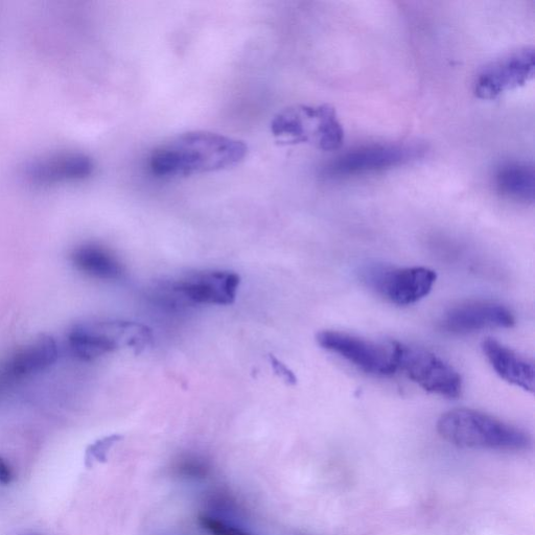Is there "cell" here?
<instances>
[{"label": "cell", "mask_w": 535, "mask_h": 535, "mask_svg": "<svg viewBox=\"0 0 535 535\" xmlns=\"http://www.w3.org/2000/svg\"><path fill=\"white\" fill-rule=\"evenodd\" d=\"M247 154L248 147L238 139L193 131L156 148L149 166L151 172L161 178L191 176L236 167Z\"/></svg>", "instance_id": "obj_1"}, {"label": "cell", "mask_w": 535, "mask_h": 535, "mask_svg": "<svg viewBox=\"0 0 535 535\" xmlns=\"http://www.w3.org/2000/svg\"><path fill=\"white\" fill-rule=\"evenodd\" d=\"M437 431L448 443L461 448L523 451L531 446L525 431L473 409H454L441 415Z\"/></svg>", "instance_id": "obj_2"}, {"label": "cell", "mask_w": 535, "mask_h": 535, "mask_svg": "<svg viewBox=\"0 0 535 535\" xmlns=\"http://www.w3.org/2000/svg\"><path fill=\"white\" fill-rule=\"evenodd\" d=\"M241 278L229 271L197 272L160 288V300L173 307L229 306L234 304Z\"/></svg>", "instance_id": "obj_6"}, {"label": "cell", "mask_w": 535, "mask_h": 535, "mask_svg": "<svg viewBox=\"0 0 535 535\" xmlns=\"http://www.w3.org/2000/svg\"><path fill=\"white\" fill-rule=\"evenodd\" d=\"M14 480V473L7 461L0 456V484L9 485Z\"/></svg>", "instance_id": "obj_21"}, {"label": "cell", "mask_w": 535, "mask_h": 535, "mask_svg": "<svg viewBox=\"0 0 535 535\" xmlns=\"http://www.w3.org/2000/svg\"><path fill=\"white\" fill-rule=\"evenodd\" d=\"M482 350L487 361L501 379L525 391L534 392L533 362L492 338L483 341Z\"/></svg>", "instance_id": "obj_14"}, {"label": "cell", "mask_w": 535, "mask_h": 535, "mask_svg": "<svg viewBox=\"0 0 535 535\" xmlns=\"http://www.w3.org/2000/svg\"><path fill=\"white\" fill-rule=\"evenodd\" d=\"M513 312L494 301L472 300L451 308L440 320V328L455 335L513 328Z\"/></svg>", "instance_id": "obj_11"}, {"label": "cell", "mask_w": 535, "mask_h": 535, "mask_svg": "<svg viewBox=\"0 0 535 535\" xmlns=\"http://www.w3.org/2000/svg\"><path fill=\"white\" fill-rule=\"evenodd\" d=\"M398 367L424 390L448 399H458L462 379L458 371L443 358L420 346L395 342Z\"/></svg>", "instance_id": "obj_8"}, {"label": "cell", "mask_w": 535, "mask_h": 535, "mask_svg": "<svg viewBox=\"0 0 535 535\" xmlns=\"http://www.w3.org/2000/svg\"><path fill=\"white\" fill-rule=\"evenodd\" d=\"M58 357L56 341L52 337H41L22 347L0 368V384L39 374L52 366Z\"/></svg>", "instance_id": "obj_13"}, {"label": "cell", "mask_w": 535, "mask_h": 535, "mask_svg": "<svg viewBox=\"0 0 535 535\" xmlns=\"http://www.w3.org/2000/svg\"><path fill=\"white\" fill-rule=\"evenodd\" d=\"M269 361L275 374L290 385H294L297 382L293 371L289 369L286 364L276 359L274 356H269Z\"/></svg>", "instance_id": "obj_20"}, {"label": "cell", "mask_w": 535, "mask_h": 535, "mask_svg": "<svg viewBox=\"0 0 535 535\" xmlns=\"http://www.w3.org/2000/svg\"><path fill=\"white\" fill-rule=\"evenodd\" d=\"M425 153L426 147L416 142L370 144L340 154L324 173L335 179L375 174L406 166Z\"/></svg>", "instance_id": "obj_5"}, {"label": "cell", "mask_w": 535, "mask_h": 535, "mask_svg": "<svg viewBox=\"0 0 535 535\" xmlns=\"http://www.w3.org/2000/svg\"><path fill=\"white\" fill-rule=\"evenodd\" d=\"M199 523L211 535H250L238 527L209 515H201Z\"/></svg>", "instance_id": "obj_18"}, {"label": "cell", "mask_w": 535, "mask_h": 535, "mask_svg": "<svg viewBox=\"0 0 535 535\" xmlns=\"http://www.w3.org/2000/svg\"><path fill=\"white\" fill-rule=\"evenodd\" d=\"M368 288L391 302L405 307L425 298L436 283L435 271L425 267L394 268L370 266L362 271Z\"/></svg>", "instance_id": "obj_9"}, {"label": "cell", "mask_w": 535, "mask_h": 535, "mask_svg": "<svg viewBox=\"0 0 535 535\" xmlns=\"http://www.w3.org/2000/svg\"><path fill=\"white\" fill-rule=\"evenodd\" d=\"M95 172V164L82 153H59L36 159L26 167L23 176L31 184L51 186L64 182L82 181Z\"/></svg>", "instance_id": "obj_12"}, {"label": "cell", "mask_w": 535, "mask_h": 535, "mask_svg": "<svg viewBox=\"0 0 535 535\" xmlns=\"http://www.w3.org/2000/svg\"><path fill=\"white\" fill-rule=\"evenodd\" d=\"M271 130L283 144H309L327 152L340 149L344 142L343 127L330 105L287 108L275 116Z\"/></svg>", "instance_id": "obj_3"}, {"label": "cell", "mask_w": 535, "mask_h": 535, "mask_svg": "<svg viewBox=\"0 0 535 535\" xmlns=\"http://www.w3.org/2000/svg\"><path fill=\"white\" fill-rule=\"evenodd\" d=\"M532 46L502 56L481 69L474 81V92L481 100H494L502 93L526 85L534 77Z\"/></svg>", "instance_id": "obj_10"}, {"label": "cell", "mask_w": 535, "mask_h": 535, "mask_svg": "<svg viewBox=\"0 0 535 535\" xmlns=\"http://www.w3.org/2000/svg\"><path fill=\"white\" fill-rule=\"evenodd\" d=\"M495 182L504 198L525 204L534 202L535 173L528 162H506L498 169Z\"/></svg>", "instance_id": "obj_16"}, {"label": "cell", "mask_w": 535, "mask_h": 535, "mask_svg": "<svg viewBox=\"0 0 535 535\" xmlns=\"http://www.w3.org/2000/svg\"><path fill=\"white\" fill-rule=\"evenodd\" d=\"M152 339V331L142 323L101 321L78 325L69 333L68 344L75 357L93 361L123 346L141 353Z\"/></svg>", "instance_id": "obj_4"}, {"label": "cell", "mask_w": 535, "mask_h": 535, "mask_svg": "<svg viewBox=\"0 0 535 535\" xmlns=\"http://www.w3.org/2000/svg\"><path fill=\"white\" fill-rule=\"evenodd\" d=\"M317 342L367 375L389 377L399 370L395 342L378 343L338 331L320 332Z\"/></svg>", "instance_id": "obj_7"}, {"label": "cell", "mask_w": 535, "mask_h": 535, "mask_svg": "<svg viewBox=\"0 0 535 535\" xmlns=\"http://www.w3.org/2000/svg\"><path fill=\"white\" fill-rule=\"evenodd\" d=\"M123 439V436L114 434L96 441L86 451V467L91 468L93 463H105L109 451Z\"/></svg>", "instance_id": "obj_17"}, {"label": "cell", "mask_w": 535, "mask_h": 535, "mask_svg": "<svg viewBox=\"0 0 535 535\" xmlns=\"http://www.w3.org/2000/svg\"><path fill=\"white\" fill-rule=\"evenodd\" d=\"M178 471L186 477H203L207 474L208 468L206 462L198 457H186L178 463Z\"/></svg>", "instance_id": "obj_19"}, {"label": "cell", "mask_w": 535, "mask_h": 535, "mask_svg": "<svg viewBox=\"0 0 535 535\" xmlns=\"http://www.w3.org/2000/svg\"><path fill=\"white\" fill-rule=\"evenodd\" d=\"M75 267L101 281H119L125 274L122 262L109 249L97 244H85L72 254Z\"/></svg>", "instance_id": "obj_15"}]
</instances>
